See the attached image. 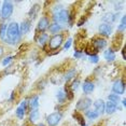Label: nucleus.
<instances>
[{"mask_svg": "<svg viewBox=\"0 0 126 126\" xmlns=\"http://www.w3.org/2000/svg\"><path fill=\"white\" fill-rule=\"evenodd\" d=\"M88 61L92 64H98L99 63V56L98 54H93V55H90L88 56Z\"/></svg>", "mask_w": 126, "mask_h": 126, "instance_id": "nucleus-32", "label": "nucleus"}, {"mask_svg": "<svg viewBox=\"0 0 126 126\" xmlns=\"http://www.w3.org/2000/svg\"><path fill=\"white\" fill-rule=\"evenodd\" d=\"M13 59H15V56L14 55H10V56L4 57L1 62V65L3 66V67H8V66H10V64L13 62Z\"/></svg>", "mask_w": 126, "mask_h": 126, "instance_id": "nucleus-31", "label": "nucleus"}, {"mask_svg": "<svg viewBox=\"0 0 126 126\" xmlns=\"http://www.w3.org/2000/svg\"><path fill=\"white\" fill-rule=\"evenodd\" d=\"M117 108H119V106H117L116 104H114V102L105 101V113L109 114V115L115 113L117 111Z\"/></svg>", "mask_w": 126, "mask_h": 126, "instance_id": "nucleus-18", "label": "nucleus"}, {"mask_svg": "<svg viewBox=\"0 0 126 126\" xmlns=\"http://www.w3.org/2000/svg\"><path fill=\"white\" fill-rule=\"evenodd\" d=\"M77 73H78V71H77L76 68H70V69H68L64 74V81L66 83H68V82H70L71 80L76 79Z\"/></svg>", "mask_w": 126, "mask_h": 126, "instance_id": "nucleus-20", "label": "nucleus"}, {"mask_svg": "<svg viewBox=\"0 0 126 126\" xmlns=\"http://www.w3.org/2000/svg\"><path fill=\"white\" fill-rule=\"evenodd\" d=\"M69 15L70 12L69 10L65 9L62 5H58V7H54L52 10V19L54 23H57L61 26H64L65 24L68 23V19H69Z\"/></svg>", "mask_w": 126, "mask_h": 126, "instance_id": "nucleus-2", "label": "nucleus"}, {"mask_svg": "<svg viewBox=\"0 0 126 126\" xmlns=\"http://www.w3.org/2000/svg\"><path fill=\"white\" fill-rule=\"evenodd\" d=\"M81 86H82V91L84 93V95H90V94H92L95 91V83L90 79H85Z\"/></svg>", "mask_w": 126, "mask_h": 126, "instance_id": "nucleus-12", "label": "nucleus"}, {"mask_svg": "<svg viewBox=\"0 0 126 126\" xmlns=\"http://www.w3.org/2000/svg\"><path fill=\"white\" fill-rule=\"evenodd\" d=\"M73 117L77 120V121H78V123L81 126H85V125H86V123H85V120H84V116H83L81 113H79L78 111H77V112L73 114Z\"/></svg>", "mask_w": 126, "mask_h": 126, "instance_id": "nucleus-29", "label": "nucleus"}, {"mask_svg": "<svg viewBox=\"0 0 126 126\" xmlns=\"http://www.w3.org/2000/svg\"><path fill=\"white\" fill-rule=\"evenodd\" d=\"M39 99H40V97L39 95H32V96H30L29 98L27 99V106H28V109H29V111L30 110H33V109H38L39 107Z\"/></svg>", "mask_w": 126, "mask_h": 126, "instance_id": "nucleus-14", "label": "nucleus"}, {"mask_svg": "<svg viewBox=\"0 0 126 126\" xmlns=\"http://www.w3.org/2000/svg\"><path fill=\"white\" fill-rule=\"evenodd\" d=\"M64 40H65V35L62 32L53 35L48 38L47 41V50L48 51H57L62 47V45L64 44Z\"/></svg>", "mask_w": 126, "mask_h": 126, "instance_id": "nucleus-3", "label": "nucleus"}, {"mask_svg": "<svg viewBox=\"0 0 126 126\" xmlns=\"http://www.w3.org/2000/svg\"><path fill=\"white\" fill-rule=\"evenodd\" d=\"M51 24V21H50V17L48 16H41L40 19L38 21V24H37V27H36V32H45L47 29H48V26Z\"/></svg>", "mask_w": 126, "mask_h": 126, "instance_id": "nucleus-7", "label": "nucleus"}, {"mask_svg": "<svg viewBox=\"0 0 126 126\" xmlns=\"http://www.w3.org/2000/svg\"><path fill=\"white\" fill-rule=\"evenodd\" d=\"M125 81L124 79H117L115 81L113 82L112 84V87H111V90H112V93L113 94H116V95L121 96V95H124L125 93Z\"/></svg>", "mask_w": 126, "mask_h": 126, "instance_id": "nucleus-6", "label": "nucleus"}, {"mask_svg": "<svg viewBox=\"0 0 126 126\" xmlns=\"http://www.w3.org/2000/svg\"><path fill=\"white\" fill-rule=\"evenodd\" d=\"M98 32L100 37L102 38H108L112 35L113 32V27L112 25H109V24H106V23H101V24L98 26Z\"/></svg>", "mask_w": 126, "mask_h": 126, "instance_id": "nucleus-10", "label": "nucleus"}, {"mask_svg": "<svg viewBox=\"0 0 126 126\" xmlns=\"http://www.w3.org/2000/svg\"><path fill=\"white\" fill-rule=\"evenodd\" d=\"M80 85H81V83H80V80L79 79H73L72 82H71V84L69 85V87H70V90L74 93V92L78 91V88L80 87Z\"/></svg>", "mask_w": 126, "mask_h": 126, "instance_id": "nucleus-30", "label": "nucleus"}, {"mask_svg": "<svg viewBox=\"0 0 126 126\" xmlns=\"http://www.w3.org/2000/svg\"><path fill=\"white\" fill-rule=\"evenodd\" d=\"M85 126H87V125H85Z\"/></svg>", "mask_w": 126, "mask_h": 126, "instance_id": "nucleus-41", "label": "nucleus"}, {"mask_svg": "<svg viewBox=\"0 0 126 126\" xmlns=\"http://www.w3.org/2000/svg\"><path fill=\"white\" fill-rule=\"evenodd\" d=\"M104 58L106 59V62L108 63H112L115 61L116 58V54H115V51L113 50L112 47H109L104 52Z\"/></svg>", "mask_w": 126, "mask_h": 126, "instance_id": "nucleus-17", "label": "nucleus"}, {"mask_svg": "<svg viewBox=\"0 0 126 126\" xmlns=\"http://www.w3.org/2000/svg\"><path fill=\"white\" fill-rule=\"evenodd\" d=\"M36 126H47V125H45L44 123H37Z\"/></svg>", "mask_w": 126, "mask_h": 126, "instance_id": "nucleus-40", "label": "nucleus"}, {"mask_svg": "<svg viewBox=\"0 0 126 126\" xmlns=\"http://www.w3.org/2000/svg\"><path fill=\"white\" fill-rule=\"evenodd\" d=\"M14 99H15V92H12V93H11L10 98H9V102H12Z\"/></svg>", "mask_w": 126, "mask_h": 126, "instance_id": "nucleus-36", "label": "nucleus"}, {"mask_svg": "<svg viewBox=\"0 0 126 126\" xmlns=\"http://www.w3.org/2000/svg\"><path fill=\"white\" fill-rule=\"evenodd\" d=\"M56 98H57V101H58L59 105H64L65 102L67 101V96H66L63 88H59V90L56 92Z\"/></svg>", "mask_w": 126, "mask_h": 126, "instance_id": "nucleus-25", "label": "nucleus"}, {"mask_svg": "<svg viewBox=\"0 0 126 126\" xmlns=\"http://www.w3.org/2000/svg\"><path fill=\"white\" fill-rule=\"evenodd\" d=\"M27 109H28V106H27V99H24L21 104L18 105V107L16 108L15 110V115L18 120H24L25 115H26V112H27Z\"/></svg>", "mask_w": 126, "mask_h": 126, "instance_id": "nucleus-11", "label": "nucleus"}, {"mask_svg": "<svg viewBox=\"0 0 126 126\" xmlns=\"http://www.w3.org/2000/svg\"><path fill=\"white\" fill-rule=\"evenodd\" d=\"M4 55V47L2 45H0V58Z\"/></svg>", "mask_w": 126, "mask_h": 126, "instance_id": "nucleus-37", "label": "nucleus"}, {"mask_svg": "<svg viewBox=\"0 0 126 126\" xmlns=\"http://www.w3.org/2000/svg\"><path fill=\"white\" fill-rule=\"evenodd\" d=\"M126 29V16L123 15L121 17V22H120V24L117 25V31H119L120 33H123Z\"/></svg>", "mask_w": 126, "mask_h": 126, "instance_id": "nucleus-26", "label": "nucleus"}, {"mask_svg": "<svg viewBox=\"0 0 126 126\" xmlns=\"http://www.w3.org/2000/svg\"><path fill=\"white\" fill-rule=\"evenodd\" d=\"M83 56H84V53H83V51H81V50H74L73 57L76 59H81Z\"/></svg>", "mask_w": 126, "mask_h": 126, "instance_id": "nucleus-34", "label": "nucleus"}, {"mask_svg": "<svg viewBox=\"0 0 126 126\" xmlns=\"http://www.w3.org/2000/svg\"><path fill=\"white\" fill-rule=\"evenodd\" d=\"M31 24H32V22H31L30 19H28V18L24 19V21H23L21 24H18L19 25V31H21L22 37L25 36V35H27V33L30 31V29H31Z\"/></svg>", "mask_w": 126, "mask_h": 126, "instance_id": "nucleus-13", "label": "nucleus"}, {"mask_svg": "<svg viewBox=\"0 0 126 126\" xmlns=\"http://www.w3.org/2000/svg\"><path fill=\"white\" fill-rule=\"evenodd\" d=\"M85 22H86V17H81V19H80V21L77 23V26H79V27H80V26H82V25L84 24Z\"/></svg>", "mask_w": 126, "mask_h": 126, "instance_id": "nucleus-35", "label": "nucleus"}, {"mask_svg": "<svg viewBox=\"0 0 126 126\" xmlns=\"http://www.w3.org/2000/svg\"><path fill=\"white\" fill-rule=\"evenodd\" d=\"M40 11V5L39 4H35L33 7H31V9L29 10V12H28V19H30L31 22L33 21V19L36 18V16L38 15Z\"/></svg>", "mask_w": 126, "mask_h": 126, "instance_id": "nucleus-23", "label": "nucleus"}, {"mask_svg": "<svg viewBox=\"0 0 126 126\" xmlns=\"http://www.w3.org/2000/svg\"><path fill=\"white\" fill-rule=\"evenodd\" d=\"M7 28H8V23H2V24H0V40H1L2 42H3L5 39Z\"/></svg>", "mask_w": 126, "mask_h": 126, "instance_id": "nucleus-27", "label": "nucleus"}, {"mask_svg": "<svg viewBox=\"0 0 126 126\" xmlns=\"http://www.w3.org/2000/svg\"><path fill=\"white\" fill-rule=\"evenodd\" d=\"M72 41H73L72 38H68L67 41H64V47H63V48H64L65 51L69 50V48L71 47V44H72Z\"/></svg>", "mask_w": 126, "mask_h": 126, "instance_id": "nucleus-33", "label": "nucleus"}, {"mask_svg": "<svg viewBox=\"0 0 126 126\" xmlns=\"http://www.w3.org/2000/svg\"><path fill=\"white\" fill-rule=\"evenodd\" d=\"M94 110L99 113V115H102L105 113V100L97 99L94 101Z\"/></svg>", "mask_w": 126, "mask_h": 126, "instance_id": "nucleus-21", "label": "nucleus"}, {"mask_svg": "<svg viewBox=\"0 0 126 126\" xmlns=\"http://www.w3.org/2000/svg\"><path fill=\"white\" fill-rule=\"evenodd\" d=\"M39 117H40L39 109H33V110H30L29 113H28V121H29L30 124H37Z\"/></svg>", "mask_w": 126, "mask_h": 126, "instance_id": "nucleus-19", "label": "nucleus"}, {"mask_svg": "<svg viewBox=\"0 0 126 126\" xmlns=\"http://www.w3.org/2000/svg\"><path fill=\"white\" fill-rule=\"evenodd\" d=\"M119 18V13H106L104 16H102V23H106V24L111 25L112 23H114L116 19Z\"/></svg>", "mask_w": 126, "mask_h": 126, "instance_id": "nucleus-16", "label": "nucleus"}, {"mask_svg": "<svg viewBox=\"0 0 126 126\" xmlns=\"http://www.w3.org/2000/svg\"><path fill=\"white\" fill-rule=\"evenodd\" d=\"M108 101H111V102H114V104L119 105L120 102H121V97L119 95H116V94L111 93L108 95Z\"/></svg>", "mask_w": 126, "mask_h": 126, "instance_id": "nucleus-28", "label": "nucleus"}, {"mask_svg": "<svg viewBox=\"0 0 126 126\" xmlns=\"http://www.w3.org/2000/svg\"><path fill=\"white\" fill-rule=\"evenodd\" d=\"M122 55H123V59H126V55H125V48H123V51H122Z\"/></svg>", "mask_w": 126, "mask_h": 126, "instance_id": "nucleus-38", "label": "nucleus"}, {"mask_svg": "<svg viewBox=\"0 0 126 126\" xmlns=\"http://www.w3.org/2000/svg\"><path fill=\"white\" fill-rule=\"evenodd\" d=\"M91 44H92V47L95 48L96 52H100V51L106 48V47L108 45V41H107V39L102 38V37H96V38H94L92 40Z\"/></svg>", "mask_w": 126, "mask_h": 126, "instance_id": "nucleus-8", "label": "nucleus"}, {"mask_svg": "<svg viewBox=\"0 0 126 126\" xmlns=\"http://www.w3.org/2000/svg\"><path fill=\"white\" fill-rule=\"evenodd\" d=\"M63 114L62 111H55V112H52L50 113L47 116V126H57L61 123V121L63 120Z\"/></svg>", "mask_w": 126, "mask_h": 126, "instance_id": "nucleus-5", "label": "nucleus"}, {"mask_svg": "<svg viewBox=\"0 0 126 126\" xmlns=\"http://www.w3.org/2000/svg\"><path fill=\"white\" fill-rule=\"evenodd\" d=\"M121 102H122V105H123V107H126V99H122L121 100Z\"/></svg>", "mask_w": 126, "mask_h": 126, "instance_id": "nucleus-39", "label": "nucleus"}, {"mask_svg": "<svg viewBox=\"0 0 126 126\" xmlns=\"http://www.w3.org/2000/svg\"><path fill=\"white\" fill-rule=\"evenodd\" d=\"M22 35L19 31V25L16 22H11L8 24L7 28V33H5V39H4V43L9 44V45H16L21 41Z\"/></svg>", "mask_w": 126, "mask_h": 126, "instance_id": "nucleus-1", "label": "nucleus"}, {"mask_svg": "<svg viewBox=\"0 0 126 126\" xmlns=\"http://www.w3.org/2000/svg\"><path fill=\"white\" fill-rule=\"evenodd\" d=\"M1 8H0V18L2 21H7L9 19L13 14L14 11V4L12 1H9V0H5V1L1 2Z\"/></svg>", "mask_w": 126, "mask_h": 126, "instance_id": "nucleus-4", "label": "nucleus"}, {"mask_svg": "<svg viewBox=\"0 0 126 126\" xmlns=\"http://www.w3.org/2000/svg\"><path fill=\"white\" fill-rule=\"evenodd\" d=\"M92 104H93V101H92L90 97H83V98L79 99L78 102L76 104V109L78 112L79 111H84L85 112V111L91 108Z\"/></svg>", "mask_w": 126, "mask_h": 126, "instance_id": "nucleus-9", "label": "nucleus"}, {"mask_svg": "<svg viewBox=\"0 0 126 126\" xmlns=\"http://www.w3.org/2000/svg\"><path fill=\"white\" fill-rule=\"evenodd\" d=\"M48 38H50L48 33H47V32H41V33H39V35L37 36L36 42H37V43H38L41 47H43V48H44L45 47H47V44Z\"/></svg>", "mask_w": 126, "mask_h": 126, "instance_id": "nucleus-15", "label": "nucleus"}, {"mask_svg": "<svg viewBox=\"0 0 126 126\" xmlns=\"http://www.w3.org/2000/svg\"><path fill=\"white\" fill-rule=\"evenodd\" d=\"M85 116H86L87 120H90V121H94V120H97L98 117L100 116L99 113L97 112V111H95L94 109H88V110H86L84 112Z\"/></svg>", "mask_w": 126, "mask_h": 126, "instance_id": "nucleus-24", "label": "nucleus"}, {"mask_svg": "<svg viewBox=\"0 0 126 126\" xmlns=\"http://www.w3.org/2000/svg\"><path fill=\"white\" fill-rule=\"evenodd\" d=\"M63 29V26H61L59 24H57V23H51L50 26H48V32L51 33V35H56V33H59Z\"/></svg>", "mask_w": 126, "mask_h": 126, "instance_id": "nucleus-22", "label": "nucleus"}]
</instances>
